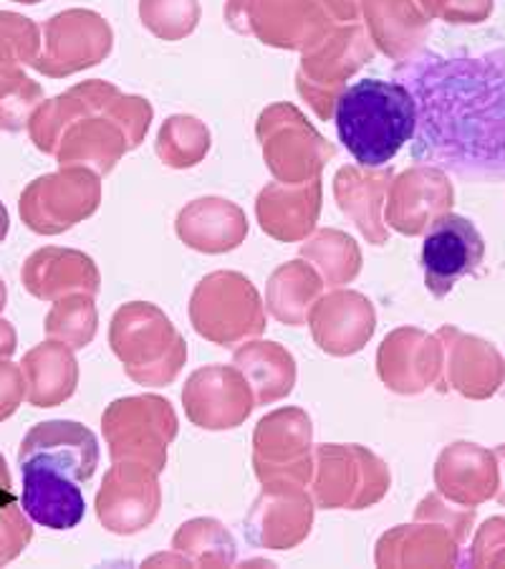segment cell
Instances as JSON below:
<instances>
[{
    "label": "cell",
    "mask_w": 505,
    "mask_h": 569,
    "mask_svg": "<svg viewBox=\"0 0 505 569\" xmlns=\"http://www.w3.org/2000/svg\"><path fill=\"white\" fill-rule=\"evenodd\" d=\"M415 99L412 160L467 182L505 180V49L420 51L394 67Z\"/></svg>",
    "instance_id": "1"
},
{
    "label": "cell",
    "mask_w": 505,
    "mask_h": 569,
    "mask_svg": "<svg viewBox=\"0 0 505 569\" xmlns=\"http://www.w3.org/2000/svg\"><path fill=\"white\" fill-rule=\"evenodd\" d=\"M339 140L366 170L384 168L415 134V99L400 81L362 79L336 99Z\"/></svg>",
    "instance_id": "2"
},
{
    "label": "cell",
    "mask_w": 505,
    "mask_h": 569,
    "mask_svg": "<svg viewBox=\"0 0 505 569\" xmlns=\"http://www.w3.org/2000/svg\"><path fill=\"white\" fill-rule=\"evenodd\" d=\"M109 347L127 378L142 388H168L188 362V342L164 311L144 301L124 305L109 325Z\"/></svg>",
    "instance_id": "3"
},
{
    "label": "cell",
    "mask_w": 505,
    "mask_h": 569,
    "mask_svg": "<svg viewBox=\"0 0 505 569\" xmlns=\"http://www.w3.org/2000/svg\"><path fill=\"white\" fill-rule=\"evenodd\" d=\"M475 509H450L440 493L420 501L415 525L390 529L374 552L376 567H457Z\"/></svg>",
    "instance_id": "4"
},
{
    "label": "cell",
    "mask_w": 505,
    "mask_h": 569,
    "mask_svg": "<svg viewBox=\"0 0 505 569\" xmlns=\"http://www.w3.org/2000/svg\"><path fill=\"white\" fill-rule=\"evenodd\" d=\"M309 486L316 509L362 511L387 497L392 473L370 448L324 443L314 451V479Z\"/></svg>",
    "instance_id": "5"
},
{
    "label": "cell",
    "mask_w": 505,
    "mask_h": 569,
    "mask_svg": "<svg viewBox=\"0 0 505 569\" xmlns=\"http://www.w3.org/2000/svg\"><path fill=\"white\" fill-rule=\"evenodd\" d=\"M178 416L160 395H132L114 400L101 416V436L112 461H137L162 473L168 448L178 438Z\"/></svg>",
    "instance_id": "6"
},
{
    "label": "cell",
    "mask_w": 505,
    "mask_h": 569,
    "mask_svg": "<svg viewBox=\"0 0 505 569\" xmlns=\"http://www.w3.org/2000/svg\"><path fill=\"white\" fill-rule=\"evenodd\" d=\"M192 329L218 347H238L265 332V315L255 289L235 273L208 277L192 293Z\"/></svg>",
    "instance_id": "7"
},
{
    "label": "cell",
    "mask_w": 505,
    "mask_h": 569,
    "mask_svg": "<svg viewBox=\"0 0 505 569\" xmlns=\"http://www.w3.org/2000/svg\"><path fill=\"white\" fill-rule=\"evenodd\" d=\"M253 468L263 486L306 489L314 479V426L306 410H273L255 426Z\"/></svg>",
    "instance_id": "8"
},
{
    "label": "cell",
    "mask_w": 505,
    "mask_h": 569,
    "mask_svg": "<svg viewBox=\"0 0 505 569\" xmlns=\"http://www.w3.org/2000/svg\"><path fill=\"white\" fill-rule=\"evenodd\" d=\"M158 471L137 461H117L101 479L94 509L101 527L130 537L152 527L162 507Z\"/></svg>",
    "instance_id": "9"
},
{
    "label": "cell",
    "mask_w": 505,
    "mask_h": 569,
    "mask_svg": "<svg viewBox=\"0 0 505 569\" xmlns=\"http://www.w3.org/2000/svg\"><path fill=\"white\" fill-rule=\"evenodd\" d=\"M376 372L384 388L397 395H420L427 388L447 392L443 342L417 327H400L384 337L376 352Z\"/></svg>",
    "instance_id": "10"
},
{
    "label": "cell",
    "mask_w": 505,
    "mask_h": 569,
    "mask_svg": "<svg viewBox=\"0 0 505 569\" xmlns=\"http://www.w3.org/2000/svg\"><path fill=\"white\" fill-rule=\"evenodd\" d=\"M182 406L192 426L202 430H233L251 418L259 402L235 365H208L188 378Z\"/></svg>",
    "instance_id": "11"
},
{
    "label": "cell",
    "mask_w": 505,
    "mask_h": 569,
    "mask_svg": "<svg viewBox=\"0 0 505 569\" xmlns=\"http://www.w3.org/2000/svg\"><path fill=\"white\" fill-rule=\"evenodd\" d=\"M483 259L485 241L475 223L455 213L435 218L422 241V271H425L427 291L435 299H445L455 283L481 269Z\"/></svg>",
    "instance_id": "12"
},
{
    "label": "cell",
    "mask_w": 505,
    "mask_h": 569,
    "mask_svg": "<svg viewBox=\"0 0 505 569\" xmlns=\"http://www.w3.org/2000/svg\"><path fill=\"white\" fill-rule=\"evenodd\" d=\"M316 503L299 486H263L245 517V537L263 549L299 547L314 527Z\"/></svg>",
    "instance_id": "13"
},
{
    "label": "cell",
    "mask_w": 505,
    "mask_h": 569,
    "mask_svg": "<svg viewBox=\"0 0 505 569\" xmlns=\"http://www.w3.org/2000/svg\"><path fill=\"white\" fill-rule=\"evenodd\" d=\"M29 463L53 468L77 483H87L99 466L97 436L73 420H46L26 433L18 451V466Z\"/></svg>",
    "instance_id": "14"
},
{
    "label": "cell",
    "mask_w": 505,
    "mask_h": 569,
    "mask_svg": "<svg viewBox=\"0 0 505 569\" xmlns=\"http://www.w3.org/2000/svg\"><path fill=\"white\" fill-rule=\"evenodd\" d=\"M445 350V385L467 400H488L501 390L505 360L488 339L445 325L437 332Z\"/></svg>",
    "instance_id": "15"
},
{
    "label": "cell",
    "mask_w": 505,
    "mask_h": 569,
    "mask_svg": "<svg viewBox=\"0 0 505 569\" xmlns=\"http://www.w3.org/2000/svg\"><path fill=\"white\" fill-rule=\"evenodd\" d=\"M433 476L440 497L455 507L477 509L498 491V458L491 448L457 440L440 451Z\"/></svg>",
    "instance_id": "16"
},
{
    "label": "cell",
    "mask_w": 505,
    "mask_h": 569,
    "mask_svg": "<svg viewBox=\"0 0 505 569\" xmlns=\"http://www.w3.org/2000/svg\"><path fill=\"white\" fill-rule=\"evenodd\" d=\"M314 342L326 355L349 357L362 352L376 329L374 307L360 293L342 291L319 301L309 315Z\"/></svg>",
    "instance_id": "17"
},
{
    "label": "cell",
    "mask_w": 505,
    "mask_h": 569,
    "mask_svg": "<svg viewBox=\"0 0 505 569\" xmlns=\"http://www.w3.org/2000/svg\"><path fill=\"white\" fill-rule=\"evenodd\" d=\"M21 507L31 521L53 531H67L81 525L87 513V501L77 481L39 463L21 466Z\"/></svg>",
    "instance_id": "18"
},
{
    "label": "cell",
    "mask_w": 505,
    "mask_h": 569,
    "mask_svg": "<svg viewBox=\"0 0 505 569\" xmlns=\"http://www.w3.org/2000/svg\"><path fill=\"white\" fill-rule=\"evenodd\" d=\"M26 400L33 408H59L73 398L79 385V362L69 345L46 339L21 360Z\"/></svg>",
    "instance_id": "19"
},
{
    "label": "cell",
    "mask_w": 505,
    "mask_h": 569,
    "mask_svg": "<svg viewBox=\"0 0 505 569\" xmlns=\"http://www.w3.org/2000/svg\"><path fill=\"white\" fill-rule=\"evenodd\" d=\"M233 365L251 385L259 406H271L289 398L296 388V360L279 342L248 339L233 355Z\"/></svg>",
    "instance_id": "20"
},
{
    "label": "cell",
    "mask_w": 505,
    "mask_h": 569,
    "mask_svg": "<svg viewBox=\"0 0 505 569\" xmlns=\"http://www.w3.org/2000/svg\"><path fill=\"white\" fill-rule=\"evenodd\" d=\"M23 287L36 299L59 301L71 289H87L97 293L99 279L94 266L84 256L46 249L31 256L23 269Z\"/></svg>",
    "instance_id": "21"
},
{
    "label": "cell",
    "mask_w": 505,
    "mask_h": 569,
    "mask_svg": "<svg viewBox=\"0 0 505 569\" xmlns=\"http://www.w3.org/2000/svg\"><path fill=\"white\" fill-rule=\"evenodd\" d=\"M84 196L77 180L67 176L41 178L23 192L21 216L39 233H57L87 213L77 200Z\"/></svg>",
    "instance_id": "22"
},
{
    "label": "cell",
    "mask_w": 505,
    "mask_h": 569,
    "mask_svg": "<svg viewBox=\"0 0 505 569\" xmlns=\"http://www.w3.org/2000/svg\"><path fill=\"white\" fill-rule=\"evenodd\" d=\"M172 549L192 567H231L235 562V539L218 519L185 521L172 537Z\"/></svg>",
    "instance_id": "23"
},
{
    "label": "cell",
    "mask_w": 505,
    "mask_h": 569,
    "mask_svg": "<svg viewBox=\"0 0 505 569\" xmlns=\"http://www.w3.org/2000/svg\"><path fill=\"white\" fill-rule=\"evenodd\" d=\"M99 317L94 299L89 297H67L59 299L53 309L46 317V337L59 339V342L69 345L71 350H84L97 337Z\"/></svg>",
    "instance_id": "24"
},
{
    "label": "cell",
    "mask_w": 505,
    "mask_h": 569,
    "mask_svg": "<svg viewBox=\"0 0 505 569\" xmlns=\"http://www.w3.org/2000/svg\"><path fill=\"white\" fill-rule=\"evenodd\" d=\"M41 94V89L31 84L23 73L0 69V127L18 130L23 124L26 107L33 104V99Z\"/></svg>",
    "instance_id": "25"
},
{
    "label": "cell",
    "mask_w": 505,
    "mask_h": 569,
    "mask_svg": "<svg viewBox=\"0 0 505 569\" xmlns=\"http://www.w3.org/2000/svg\"><path fill=\"white\" fill-rule=\"evenodd\" d=\"M319 293V281H309L306 287H286V281L281 277L271 279L269 287V307L273 311V317L283 321L286 327H301L303 319H306V309L309 305H314Z\"/></svg>",
    "instance_id": "26"
},
{
    "label": "cell",
    "mask_w": 505,
    "mask_h": 569,
    "mask_svg": "<svg viewBox=\"0 0 505 569\" xmlns=\"http://www.w3.org/2000/svg\"><path fill=\"white\" fill-rule=\"evenodd\" d=\"M33 539V527L29 513L16 501L0 503V567L11 565L13 559L21 557L26 547Z\"/></svg>",
    "instance_id": "27"
},
{
    "label": "cell",
    "mask_w": 505,
    "mask_h": 569,
    "mask_svg": "<svg viewBox=\"0 0 505 569\" xmlns=\"http://www.w3.org/2000/svg\"><path fill=\"white\" fill-rule=\"evenodd\" d=\"M36 49V29L26 18L0 13V63L31 59Z\"/></svg>",
    "instance_id": "28"
},
{
    "label": "cell",
    "mask_w": 505,
    "mask_h": 569,
    "mask_svg": "<svg viewBox=\"0 0 505 569\" xmlns=\"http://www.w3.org/2000/svg\"><path fill=\"white\" fill-rule=\"evenodd\" d=\"M467 565L505 567V519L503 517H493L477 529Z\"/></svg>",
    "instance_id": "29"
},
{
    "label": "cell",
    "mask_w": 505,
    "mask_h": 569,
    "mask_svg": "<svg viewBox=\"0 0 505 569\" xmlns=\"http://www.w3.org/2000/svg\"><path fill=\"white\" fill-rule=\"evenodd\" d=\"M26 400V380L21 365H13L8 357H0V423L16 416Z\"/></svg>",
    "instance_id": "30"
},
{
    "label": "cell",
    "mask_w": 505,
    "mask_h": 569,
    "mask_svg": "<svg viewBox=\"0 0 505 569\" xmlns=\"http://www.w3.org/2000/svg\"><path fill=\"white\" fill-rule=\"evenodd\" d=\"M18 347V335L11 321L0 319V357H13Z\"/></svg>",
    "instance_id": "31"
},
{
    "label": "cell",
    "mask_w": 505,
    "mask_h": 569,
    "mask_svg": "<svg viewBox=\"0 0 505 569\" xmlns=\"http://www.w3.org/2000/svg\"><path fill=\"white\" fill-rule=\"evenodd\" d=\"M11 486H13V481H11V471H8L6 458H3V453H0V503L16 501Z\"/></svg>",
    "instance_id": "32"
},
{
    "label": "cell",
    "mask_w": 505,
    "mask_h": 569,
    "mask_svg": "<svg viewBox=\"0 0 505 569\" xmlns=\"http://www.w3.org/2000/svg\"><path fill=\"white\" fill-rule=\"evenodd\" d=\"M495 458H498V491H495V499H498L501 507H505V443L495 448Z\"/></svg>",
    "instance_id": "33"
},
{
    "label": "cell",
    "mask_w": 505,
    "mask_h": 569,
    "mask_svg": "<svg viewBox=\"0 0 505 569\" xmlns=\"http://www.w3.org/2000/svg\"><path fill=\"white\" fill-rule=\"evenodd\" d=\"M6 231H8V216H6V208L0 206V241L6 238Z\"/></svg>",
    "instance_id": "34"
},
{
    "label": "cell",
    "mask_w": 505,
    "mask_h": 569,
    "mask_svg": "<svg viewBox=\"0 0 505 569\" xmlns=\"http://www.w3.org/2000/svg\"><path fill=\"white\" fill-rule=\"evenodd\" d=\"M6 309V287H3V281H0V311Z\"/></svg>",
    "instance_id": "35"
},
{
    "label": "cell",
    "mask_w": 505,
    "mask_h": 569,
    "mask_svg": "<svg viewBox=\"0 0 505 569\" xmlns=\"http://www.w3.org/2000/svg\"><path fill=\"white\" fill-rule=\"evenodd\" d=\"M501 395H503V398H505V378H503V385H501V390H498Z\"/></svg>",
    "instance_id": "36"
},
{
    "label": "cell",
    "mask_w": 505,
    "mask_h": 569,
    "mask_svg": "<svg viewBox=\"0 0 505 569\" xmlns=\"http://www.w3.org/2000/svg\"><path fill=\"white\" fill-rule=\"evenodd\" d=\"M21 3H36V0H21Z\"/></svg>",
    "instance_id": "37"
}]
</instances>
